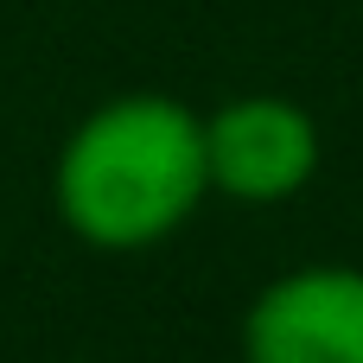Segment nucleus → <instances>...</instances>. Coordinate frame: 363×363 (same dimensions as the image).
<instances>
[{
	"label": "nucleus",
	"mask_w": 363,
	"mask_h": 363,
	"mask_svg": "<svg viewBox=\"0 0 363 363\" xmlns=\"http://www.w3.org/2000/svg\"><path fill=\"white\" fill-rule=\"evenodd\" d=\"M204 172L236 204H281L319 172V121L287 96H242L204 121Z\"/></svg>",
	"instance_id": "2"
},
{
	"label": "nucleus",
	"mask_w": 363,
	"mask_h": 363,
	"mask_svg": "<svg viewBox=\"0 0 363 363\" xmlns=\"http://www.w3.org/2000/svg\"><path fill=\"white\" fill-rule=\"evenodd\" d=\"M204 172V121L172 96H115L77 121L57 153L51 198L70 236L89 249H153L166 242L198 198Z\"/></svg>",
	"instance_id": "1"
},
{
	"label": "nucleus",
	"mask_w": 363,
	"mask_h": 363,
	"mask_svg": "<svg viewBox=\"0 0 363 363\" xmlns=\"http://www.w3.org/2000/svg\"><path fill=\"white\" fill-rule=\"evenodd\" d=\"M249 363H363V268H300L255 294Z\"/></svg>",
	"instance_id": "3"
}]
</instances>
